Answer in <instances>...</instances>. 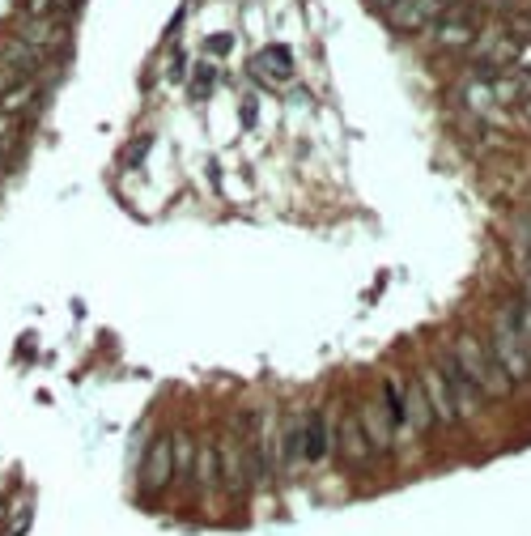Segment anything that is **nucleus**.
Listing matches in <instances>:
<instances>
[{
  "label": "nucleus",
  "mask_w": 531,
  "mask_h": 536,
  "mask_svg": "<svg viewBox=\"0 0 531 536\" xmlns=\"http://www.w3.org/2000/svg\"><path fill=\"white\" fill-rule=\"evenodd\" d=\"M217 464H221V481L234 498L247 494V469H242V447L238 443H217Z\"/></svg>",
  "instance_id": "nucleus-8"
},
{
  "label": "nucleus",
  "mask_w": 531,
  "mask_h": 536,
  "mask_svg": "<svg viewBox=\"0 0 531 536\" xmlns=\"http://www.w3.org/2000/svg\"><path fill=\"white\" fill-rule=\"evenodd\" d=\"M506 324H510V332L523 341V349H527V358H531V302L510 298V302H506Z\"/></svg>",
  "instance_id": "nucleus-16"
},
{
  "label": "nucleus",
  "mask_w": 531,
  "mask_h": 536,
  "mask_svg": "<svg viewBox=\"0 0 531 536\" xmlns=\"http://www.w3.org/2000/svg\"><path fill=\"white\" fill-rule=\"evenodd\" d=\"M170 469H174L170 481H179V486H191V481H196V439H191L187 430H179V434L170 439Z\"/></svg>",
  "instance_id": "nucleus-9"
},
{
  "label": "nucleus",
  "mask_w": 531,
  "mask_h": 536,
  "mask_svg": "<svg viewBox=\"0 0 531 536\" xmlns=\"http://www.w3.org/2000/svg\"><path fill=\"white\" fill-rule=\"evenodd\" d=\"M493 362H498V371L510 379V383H519V379H531V358L527 349H523V341L510 332V324L506 319H498L493 324Z\"/></svg>",
  "instance_id": "nucleus-2"
},
{
  "label": "nucleus",
  "mask_w": 531,
  "mask_h": 536,
  "mask_svg": "<svg viewBox=\"0 0 531 536\" xmlns=\"http://www.w3.org/2000/svg\"><path fill=\"white\" fill-rule=\"evenodd\" d=\"M196 477L204 486V494H217L221 486V464H217V439H204L200 452H196Z\"/></svg>",
  "instance_id": "nucleus-14"
},
{
  "label": "nucleus",
  "mask_w": 531,
  "mask_h": 536,
  "mask_svg": "<svg viewBox=\"0 0 531 536\" xmlns=\"http://www.w3.org/2000/svg\"><path fill=\"white\" fill-rule=\"evenodd\" d=\"M523 264H527V277H531V247H527V256H523Z\"/></svg>",
  "instance_id": "nucleus-22"
},
{
  "label": "nucleus",
  "mask_w": 531,
  "mask_h": 536,
  "mask_svg": "<svg viewBox=\"0 0 531 536\" xmlns=\"http://www.w3.org/2000/svg\"><path fill=\"white\" fill-rule=\"evenodd\" d=\"M362 430H366V439H370V447H374V452H387V447L396 443V426L387 422V413H383V409H366Z\"/></svg>",
  "instance_id": "nucleus-15"
},
{
  "label": "nucleus",
  "mask_w": 531,
  "mask_h": 536,
  "mask_svg": "<svg viewBox=\"0 0 531 536\" xmlns=\"http://www.w3.org/2000/svg\"><path fill=\"white\" fill-rule=\"evenodd\" d=\"M455 362L476 379V388L485 392V400L489 396H506L510 392V379L498 371V362H493V354L485 349V341L481 337H472V332H464L459 337V345H455Z\"/></svg>",
  "instance_id": "nucleus-1"
},
{
  "label": "nucleus",
  "mask_w": 531,
  "mask_h": 536,
  "mask_svg": "<svg viewBox=\"0 0 531 536\" xmlns=\"http://www.w3.org/2000/svg\"><path fill=\"white\" fill-rule=\"evenodd\" d=\"M149 145H153V136H136V141H132V145H128V149H123V158H128V162H132V166H136V162H140V158H145V149H149Z\"/></svg>",
  "instance_id": "nucleus-21"
},
{
  "label": "nucleus",
  "mask_w": 531,
  "mask_h": 536,
  "mask_svg": "<svg viewBox=\"0 0 531 536\" xmlns=\"http://www.w3.org/2000/svg\"><path fill=\"white\" fill-rule=\"evenodd\" d=\"M421 388H425V400H430V409H434V417H438L442 426L459 422V413H455V405H451V396H447V383H442V375H438V371L421 375Z\"/></svg>",
  "instance_id": "nucleus-12"
},
{
  "label": "nucleus",
  "mask_w": 531,
  "mask_h": 536,
  "mask_svg": "<svg viewBox=\"0 0 531 536\" xmlns=\"http://www.w3.org/2000/svg\"><path fill=\"white\" fill-rule=\"evenodd\" d=\"M17 38H21L26 47H34L38 55H47V51H55V47L64 43V21H51L47 13L26 17V21H21V30H17Z\"/></svg>",
  "instance_id": "nucleus-6"
},
{
  "label": "nucleus",
  "mask_w": 531,
  "mask_h": 536,
  "mask_svg": "<svg viewBox=\"0 0 531 536\" xmlns=\"http://www.w3.org/2000/svg\"><path fill=\"white\" fill-rule=\"evenodd\" d=\"M213 81H217V68H213V64H200V68L191 72V94H196V98H208V94H213Z\"/></svg>",
  "instance_id": "nucleus-19"
},
{
  "label": "nucleus",
  "mask_w": 531,
  "mask_h": 536,
  "mask_svg": "<svg viewBox=\"0 0 531 536\" xmlns=\"http://www.w3.org/2000/svg\"><path fill=\"white\" fill-rule=\"evenodd\" d=\"M170 477H174V469H170V439L162 434V439H153L149 452H145V464H140V490H145V494H157V490L170 486Z\"/></svg>",
  "instance_id": "nucleus-4"
},
{
  "label": "nucleus",
  "mask_w": 531,
  "mask_h": 536,
  "mask_svg": "<svg viewBox=\"0 0 531 536\" xmlns=\"http://www.w3.org/2000/svg\"><path fill=\"white\" fill-rule=\"evenodd\" d=\"M379 4H391V0H379Z\"/></svg>",
  "instance_id": "nucleus-23"
},
{
  "label": "nucleus",
  "mask_w": 531,
  "mask_h": 536,
  "mask_svg": "<svg viewBox=\"0 0 531 536\" xmlns=\"http://www.w3.org/2000/svg\"><path fill=\"white\" fill-rule=\"evenodd\" d=\"M302 464V417L281 422V447H276V473H289Z\"/></svg>",
  "instance_id": "nucleus-11"
},
{
  "label": "nucleus",
  "mask_w": 531,
  "mask_h": 536,
  "mask_svg": "<svg viewBox=\"0 0 531 536\" xmlns=\"http://www.w3.org/2000/svg\"><path fill=\"white\" fill-rule=\"evenodd\" d=\"M438 375H442L447 396H451V405H455V413H459V417H468V413H476V409L485 405V392H481V388H476V379H472V375L455 362V354H447V358H442Z\"/></svg>",
  "instance_id": "nucleus-3"
},
{
  "label": "nucleus",
  "mask_w": 531,
  "mask_h": 536,
  "mask_svg": "<svg viewBox=\"0 0 531 536\" xmlns=\"http://www.w3.org/2000/svg\"><path fill=\"white\" fill-rule=\"evenodd\" d=\"M404 422H413V430H430V426H434V409H430V400H425L421 379H413L408 392H404Z\"/></svg>",
  "instance_id": "nucleus-13"
},
{
  "label": "nucleus",
  "mask_w": 531,
  "mask_h": 536,
  "mask_svg": "<svg viewBox=\"0 0 531 536\" xmlns=\"http://www.w3.org/2000/svg\"><path fill=\"white\" fill-rule=\"evenodd\" d=\"M332 447V426H328V413L323 409H311L302 417V464H319Z\"/></svg>",
  "instance_id": "nucleus-5"
},
{
  "label": "nucleus",
  "mask_w": 531,
  "mask_h": 536,
  "mask_svg": "<svg viewBox=\"0 0 531 536\" xmlns=\"http://www.w3.org/2000/svg\"><path fill=\"white\" fill-rule=\"evenodd\" d=\"M391 13H396L391 21H396L400 30H417L425 17H434V4H430V0H400Z\"/></svg>",
  "instance_id": "nucleus-17"
},
{
  "label": "nucleus",
  "mask_w": 531,
  "mask_h": 536,
  "mask_svg": "<svg viewBox=\"0 0 531 536\" xmlns=\"http://www.w3.org/2000/svg\"><path fill=\"white\" fill-rule=\"evenodd\" d=\"M204 51L217 60V55H225V51H234V34H208L204 38Z\"/></svg>",
  "instance_id": "nucleus-20"
},
{
  "label": "nucleus",
  "mask_w": 531,
  "mask_h": 536,
  "mask_svg": "<svg viewBox=\"0 0 531 536\" xmlns=\"http://www.w3.org/2000/svg\"><path fill=\"white\" fill-rule=\"evenodd\" d=\"M251 77H255V81H289V77H294V55H289V47H281V43L264 47V55L251 60Z\"/></svg>",
  "instance_id": "nucleus-7"
},
{
  "label": "nucleus",
  "mask_w": 531,
  "mask_h": 536,
  "mask_svg": "<svg viewBox=\"0 0 531 536\" xmlns=\"http://www.w3.org/2000/svg\"><path fill=\"white\" fill-rule=\"evenodd\" d=\"M340 452H345V460H349V464H366V460L374 456V447H370L366 430H362V417H353V413L340 422Z\"/></svg>",
  "instance_id": "nucleus-10"
},
{
  "label": "nucleus",
  "mask_w": 531,
  "mask_h": 536,
  "mask_svg": "<svg viewBox=\"0 0 531 536\" xmlns=\"http://www.w3.org/2000/svg\"><path fill=\"white\" fill-rule=\"evenodd\" d=\"M383 413H387V422L396 430L408 426L404 422V388H400V379H383Z\"/></svg>",
  "instance_id": "nucleus-18"
}]
</instances>
